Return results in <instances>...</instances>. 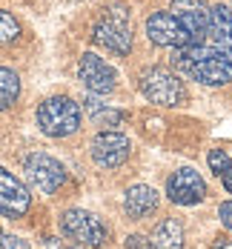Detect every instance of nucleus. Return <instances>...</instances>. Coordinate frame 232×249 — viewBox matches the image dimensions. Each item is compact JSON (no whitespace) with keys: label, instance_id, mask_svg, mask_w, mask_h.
Returning <instances> with one entry per match:
<instances>
[{"label":"nucleus","instance_id":"6ab92c4d","mask_svg":"<svg viewBox=\"0 0 232 249\" xmlns=\"http://www.w3.org/2000/svg\"><path fill=\"white\" fill-rule=\"evenodd\" d=\"M209 166H212V172H215V175H221L227 166H230L227 152H224V149H212V152H209Z\"/></svg>","mask_w":232,"mask_h":249},{"label":"nucleus","instance_id":"dca6fc26","mask_svg":"<svg viewBox=\"0 0 232 249\" xmlns=\"http://www.w3.org/2000/svg\"><path fill=\"white\" fill-rule=\"evenodd\" d=\"M83 106H86L89 118H92L98 126H118L121 121H124V112H118V109H112V106L101 103L98 98H86L83 100Z\"/></svg>","mask_w":232,"mask_h":249},{"label":"nucleus","instance_id":"b1692460","mask_svg":"<svg viewBox=\"0 0 232 249\" xmlns=\"http://www.w3.org/2000/svg\"><path fill=\"white\" fill-rule=\"evenodd\" d=\"M209 249H232V241H227V238H215Z\"/></svg>","mask_w":232,"mask_h":249},{"label":"nucleus","instance_id":"f3484780","mask_svg":"<svg viewBox=\"0 0 232 249\" xmlns=\"http://www.w3.org/2000/svg\"><path fill=\"white\" fill-rule=\"evenodd\" d=\"M20 95V77L15 75L12 69L0 66V112H6Z\"/></svg>","mask_w":232,"mask_h":249},{"label":"nucleus","instance_id":"4468645a","mask_svg":"<svg viewBox=\"0 0 232 249\" xmlns=\"http://www.w3.org/2000/svg\"><path fill=\"white\" fill-rule=\"evenodd\" d=\"M158 192H155L152 186H146V183H138V186H129L126 195H124V209H126V215L132 221H146L149 215L158 212Z\"/></svg>","mask_w":232,"mask_h":249},{"label":"nucleus","instance_id":"393cba45","mask_svg":"<svg viewBox=\"0 0 232 249\" xmlns=\"http://www.w3.org/2000/svg\"><path fill=\"white\" fill-rule=\"evenodd\" d=\"M69 249H86V247H77V244H75V247H69Z\"/></svg>","mask_w":232,"mask_h":249},{"label":"nucleus","instance_id":"f03ea898","mask_svg":"<svg viewBox=\"0 0 232 249\" xmlns=\"http://www.w3.org/2000/svg\"><path fill=\"white\" fill-rule=\"evenodd\" d=\"M92 40L112 54H129L132 52V23L124 6H106L98 23L92 29Z\"/></svg>","mask_w":232,"mask_h":249},{"label":"nucleus","instance_id":"39448f33","mask_svg":"<svg viewBox=\"0 0 232 249\" xmlns=\"http://www.w3.org/2000/svg\"><path fill=\"white\" fill-rule=\"evenodd\" d=\"M138 86H141L143 98L152 100V103H161V106H178L186 100V89H183L180 77L169 69H163V66L146 69L138 80Z\"/></svg>","mask_w":232,"mask_h":249},{"label":"nucleus","instance_id":"4be33fe9","mask_svg":"<svg viewBox=\"0 0 232 249\" xmlns=\"http://www.w3.org/2000/svg\"><path fill=\"white\" fill-rule=\"evenodd\" d=\"M218 215H221V224L232 229V200H224L221 206H218Z\"/></svg>","mask_w":232,"mask_h":249},{"label":"nucleus","instance_id":"1a4fd4ad","mask_svg":"<svg viewBox=\"0 0 232 249\" xmlns=\"http://www.w3.org/2000/svg\"><path fill=\"white\" fill-rule=\"evenodd\" d=\"M89 152L95 158V163L103 169H115L121 163H126L129 152H132V141L121 132H98L89 143Z\"/></svg>","mask_w":232,"mask_h":249},{"label":"nucleus","instance_id":"0eeeda50","mask_svg":"<svg viewBox=\"0 0 232 249\" xmlns=\"http://www.w3.org/2000/svg\"><path fill=\"white\" fill-rule=\"evenodd\" d=\"M146 37L155 46H166V49H183V46L195 43V37L169 12H152L146 18Z\"/></svg>","mask_w":232,"mask_h":249},{"label":"nucleus","instance_id":"a211bd4d","mask_svg":"<svg viewBox=\"0 0 232 249\" xmlns=\"http://www.w3.org/2000/svg\"><path fill=\"white\" fill-rule=\"evenodd\" d=\"M20 37V23L15 20V15L0 9V46H9Z\"/></svg>","mask_w":232,"mask_h":249},{"label":"nucleus","instance_id":"7ed1b4c3","mask_svg":"<svg viewBox=\"0 0 232 249\" xmlns=\"http://www.w3.org/2000/svg\"><path fill=\"white\" fill-rule=\"evenodd\" d=\"M37 126L49 138H69L80 129V106L66 95L46 98L37 106Z\"/></svg>","mask_w":232,"mask_h":249},{"label":"nucleus","instance_id":"9d476101","mask_svg":"<svg viewBox=\"0 0 232 249\" xmlns=\"http://www.w3.org/2000/svg\"><path fill=\"white\" fill-rule=\"evenodd\" d=\"M166 195L172 203L180 206H195L206 198V183L195 169H178L166 178Z\"/></svg>","mask_w":232,"mask_h":249},{"label":"nucleus","instance_id":"20e7f679","mask_svg":"<svg viewBox=\"0 0 232 249\" xmlns=\"http://www.w3.org/2000/svg\"><path fill=\"white\" fill-rule=\"evenodd\" d=\"M60 232L75 241L77 247H92V249H101L109 244L112 232L109 226L103 224L98 215L86 212V209H66L60 215Z\"/></svg>","mask_w":232,"mask_h":249},{"label":"nucleus","instance_id":"6e6552de","mask_svg":"<svg viewBox=\"0 0 232 249\" xmlns=\"http://www.w3.org/2000/svg\"><path fill=\"white\" fill-rule=\"evenodd\" d=\"M77 77H80V83H83L92 95H112L115 86H118L115 69H112L103 57H98L95 52H86V54L80 57V63H77Z\"/></svg>","mask_w":232,"mask_h":249},{"label":"nucleus","instance_id":"ddd939ff","mask_svg":"<svg viewBox=\"0 0 232 249\" xmlns=\"http://www.w3.org/2000/svg\"><path fill=\"white\" fill-rule=\"evenodd\" d=\"M206 43L218 46V49L232 52V6H209V26L204 35Z\"/></svg>","mask_w":232,"mask_h":249},{"label":"nucleus","instance_id":"aec40b11","mask_svg":"<svg viewBox=\"0 0 232 249\" xmlns=\"http://www.w3.org/2000/svg\"><path fill=\"white\" fill-rule=\"evenodd\" d=\"M0 249H32L26 241L20 238H15V235H6L3 229H0Z\"/></svg>","mask_w":232,"mask_h":249},{"label":"nucleus","instance_id":"9b49d317","mask_svg":"<svg viewBox=\"0 0 232 249\" xmlns=\"http://www.w3.org/2000/svg\"><path fill=\"white\" fill-rule=\"evenodd\" d=\"M169 15L195 37V43L204 40L206 26H209V3L206 0H172Z\"/></svg>","mask_w":232,"mask_h":249},{"label":"nucleus","instance_id":"423d86ee","mask_svg":"<svg viewBox=\"0 0 232 249\" xmlns=\"http://www.w3.org/2000/svg\"><path fill=\"white\" fill-rule=\"evenodd\" d=\"M23 169H26L29 183H32L37 192H43V195L57 192V189L66 183V169H63V163L54 160L46 152H32L23 160Z\"/></svg>","mask_w":232,"mask_h":249},{"label":"nucleus","instance_id":"f257e3e1","mask_svg":"<svg viewBox=\"0 0 232 249\" xmlns=\"http://www.w3.org/2000/svg\"><path fill=\"white\" fill-rule=\"evenodd\" d=\"M172 66L180 75L192 77L204 86H224L232 80V52L201 40L183 49H172Z\"/></svg>","mask_w":232,"mask_h":249},{"label":"nucleus","instance_id":"412c9836","mask_svg":"<svg viewBox=\"0 0 232 249\" xmlns=\"http://www.w3.org/2000/svg\"><path fill=\"white\" fill-rule=\"evenodd\" d=\"M124 247H126V249H155V247H152V241H149L146 235H129Z\"/></svg>","mask_w":232,"mask_h":249},{"label":"nucleus","instance_id":"f8f14e48","mask_svg":"<svg viewBox=\"0 0 232 249\" xmlns=\"http://www.w3.org/2000/svg\"><path fill=\"white\" fill-rule=\"evenodd\" d=\"M32 206V195L12 172L0 166V215L6 218H23Z\"/></svg>","mask_w":232,"mask_h":249},{"label":"nucleus","instance_id":"5701e85b","mask_svg":"<svg viewBox=\"0 0 232 249\" xmlns=\"http://www.w3.org/2000/svg\"><path fill=\"white\" fill-rule=\"evenodd\" d=\"M218 178H221V183H224V189H227V192L232 195V163H230V166H227V169H224L221 175H218Z\"/></svg>","mask_w":232,"mask_h":249},{"label":"nucleus","instance_id":"2eb2a0df","mask_svg":"<svg viewBox=\"0 0 232 249\" xmlns=\"http://www.w3.org/2000/svg\"><path fill=\"white\" fill-rule=\"evenodd\" d=\"M152 247L155 249H183V226L175 218H163L152 229Z\"/></svg>","mask_w":232,"mask_h":249}]
</instances>
